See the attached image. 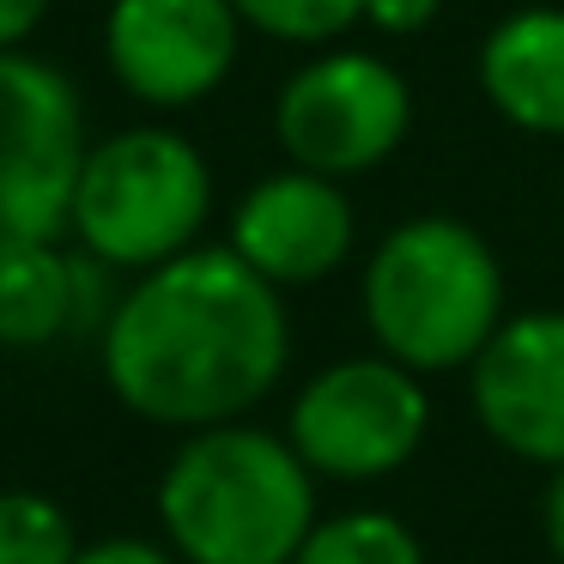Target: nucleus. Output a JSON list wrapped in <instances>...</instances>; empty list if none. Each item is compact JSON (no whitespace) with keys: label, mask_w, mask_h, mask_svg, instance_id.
<instances>
[{"label":"nucleus","mask_w":564,"mask_h":564,"mask_svg":"<svg viewBox=\"0 0 564 564\" xmlns=\"http://www.w3.org/2000/svg\"><path fill=\"white\" fill-rule=\"evenodd\" d=\"M98 365L110 394L147 425H231L280 389L292 365V316L280 285L243 268L225 243H195L116 297Z\"/></svg>","instance_id":"nucleus-1"},{"label":"nucleus","mask_w":564,"mask_h":564,"mask_svg":"<svg viewBox=\"0 0 564 564\" xmlns=\"http://www.w3.org/2000/svg\"><path fill=\"white\" fill-rule=\"evenodd\" d=\"M316 522V474L285 431H188L159 474V528L183 564H292Z\"/></svg>","instance_id":"nucleus-2"},{"label":"nucleus","mask_w":564,"mask_h":564,"mask_svg":"<svg viewBox=\"0 0 564 564\" xmlns=\"http://www.w3.org/2000/svg\"><path fill=\"white\" fill-rule=\"evenodd\" d=\"M358 310L394 365L419 377L467 370L503 328V261L467 219H401L365 261Z\"/></svg>","instance_id":"nucleus-3"},{"label":"nucleus","mask_w":564,"mask_h":564,"mask_svg":"<svg viewBox=\"0 0 564 564\" xmlns=\"http://www.w3.org/2000/svg\"><path fill=\"white\" fill-rule=\"evenodd\" d=\"M213 213V171L176 128L140 122L91 140L74 188V237L116 273H147L200 243Z\"/></svg>","instance_id":"nucleus-4"},{"label":"nucleus","mask_w":564,"mask_h":564,"mask_svg":"<svg viewBox=\"0 0 564 564\" xmlns=\"http://www.w3.org/2000/svg\"><path fill=\"white\" fill-rule=\"evenodd\" d=\"M431 431V394L425 377L394 365L389 352L377 358H340V365L316 370L304 389L292 394L285 413V437L304 455L316 479H389L419 455Z\"/></svg>","instance_id":"nucleus-5"},{"label":"nucleus","mask_w":564,"mask_h":564,"mask_svg":"<svg viewBox=\"0 0 564 564\" xmlns=\"http://www.w3.org/2000/svg\"><path fill=\"white\" fill-rule=\"evenodd\" d=\"M86 147L74 79L43 55L0 50V249L67 237Z\"/></svg>","instance_id":"nucleus-6"},{"label":"nucleus","mask_w":564,"mask_h":564,"mask_svg":"<svg viewBox=\"0 0 564 564\" xmlns=\"http://www.w3.org/2000/svg\"><path fill=\"white\" fill-rule=\"evenodd\" d=\"M413 128V86L370 50H322L273 98V140L285 164L316 176H365L401 152Z\"/></svg>","instance_id":"nucleus-7"},{"label":"nucleus","mask_w":564,"mask_h":564,"mask_svg":"<svg viewBox=\"0 0 564 564\" xmlns=\"http://www.w3.org/2000/svg\"><path fill=\"white\" fill-rule=\"evenodd\" d=\"M243 19L231 0H110L104 62L110 79L147 110H195L231 79Z\"/></svg>","instance_id":"nucleus-8"},{"label":"nucleus","mask_w":564,"mask_h":564,"mask_svg":"<svg viewBox=\"0 0 564 564\" xmlns=\"http://www.w3.org/2000/svg\"><path fill=\"white\" fill-rule=\"evenodd\" d=\"M474 419L498 449L534 467H564V310L503 316L467 365Z\"/></svg>","instance_id":"nucleus-9"},{"label":"nucleus","mask_w":564,"mask_h":564,"mask_svg":"<svg viewBox=\"0 0 564 564\" xmlns=\"http://www.w3.org/2000/svg\"><path fill=\"white\" fill-rule=\"evenodd\" d=\"M358 243V213L334 176L316 171H285L261 176L243 200L231 207V256L256 268L268 285H316L352 256Z\"/></svg>","instance_id":"nucleus-10"},{"label":"nucleus","mask_w":564,"mask_h":564,"mask_svg":"<svg viewBox=\"0 0 564 564\" xmlns=\"http://www.w3.org/2000/svg\"><path fill=\"white\" fill-rule=\"evenodd\" d=\"M110 273L86 249L7 243L0 249V346L7 352H50L67 334H104L116 297Z\"/></svg>","instance_id":"nucleus-11"},{"label":"nucleus","mask_w":564,"mask_h":564,"mask_svg":"<svg viewBox=\"0 0 564 564\" xmlns=\"http://www.w3.org/2000/svg\"><path fill=\"white\" fill-rule=\"evenodd\" d=\"M479 91L510 128L564 140V7L503 13L479 43Z\"/></svg>","instance_id":"nucleus-12"},{"label":"nucleus","mask_w":564,"mask_h":564,"mask_svg":"<svg viewBox=\"0 0 564 564\" xmlns=\"http://www.w3.org/2000/svg\"><path fill=\"white\" fill-rule=\"evenodd\" d=\"M292 564H425V546L394 510H340L310 528Z\"/></svg>","instance_id":"nucleus-13"},{"label":"nucleus","mask_w":564,"mask_h":564,"mask_svg":"<svg viewBox=\"0 0 564 564\" xmlns=\"http://www.w3.org/2000/svg\"><path fill=\"white\" fill-rule=\"evenodd\" d=\"M79 528L43 491H0V564H74L79 558Z\"/></svg>","instance_id":"nucleus-14"},{"label":"nucleus","mask_w":564,"mask_h":564,"mask_svg":"<svg viewBox=\"0 0 564 564\" xmlns=\"http://www.w3.org/2000/svg\"><path fill=\"white\" fill-rule=\"evenodd\" d=\"M237 19L273 43H334L365 25V0H231Z\"/></svg>","instance_id":"nucleus-15"},{"label":"nucleus","mask_w":564,"mask_h":564,"mask_svg":"<svg viewBox=\"0 0 564 564\" xmlns=\"http://www.w3.org/2000/svg\"><path fill=\"white\" fill-rule=\"evenodd\" d=\"M437 13L443 0H365V25L382 37H419Z\"/></svg>","instance_id":"nucleus-16"},{"label":"nucleus","mask_w":564,"mask_h":564,"mask_svg":"<svg viewBox=\"0 0 564 564\" xmlns=\"http://www.w3.org/2000/svg\"><path fill=\"white\" fill-rule=\"evenodd\" d=\"M74 564H183L164 540H140V534H110V540H91L79 546Z\"/></svg>","instance_id":"nucleus-17"},{"label":"nucleus","mask_w":564,"mask_h":564,"mask_svg":"<svg viewBox=\"0 0 564 564\" xmlns=\"http://www.w3.org/2000/svg\"><path fill=\"white\" fill-rule=\"evenodd\" d=\"M55 0H0V50H25Z\"/></svg>","instance_id":"nucleus-18"},{"label":"nucleus","mask_w":564,"mask_h":564,"mask_svg":"<svg viewBox=\"0 0 564 564\" xmlns=\"http://www.w3.org/2000/svg\"><path fill=\"white\" fill-rule=\"evenodd\" d=\"M540 534H546V552L564 564V467H552L546 498H540Z\"/></svg>","instance_id":"nucleus-19"}]
</instances>
